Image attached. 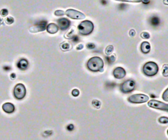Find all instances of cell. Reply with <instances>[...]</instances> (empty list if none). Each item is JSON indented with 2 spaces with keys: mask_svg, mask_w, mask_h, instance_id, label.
Returning a JSON list of instances; mask_svg holds the SVG:
<instances>
[{
  "mask_svg": "<svg viewBox=\"0 0 168 140\" xmlns=\"http://www.w3.org/2000/svg\"><path fill=\"white\" fill-rule=\"evenodd\" d=\"M118 1H126V2H132V3H139L142 2V0H115Z\"/></svg>",
  "mask_w": 168,
  "mask_h": 140,
  "instance_id": "cell-28",
  "label": "cell"
},
{
  "mask_svg": "<svg viewBox=\"0 0 168 140\" xmlns=\"http://www.w3.org/2000/svg\"><path fill=\"white\" fill-rule=\"evenodd\" d=\"M162 98L166 101L168 102V88H167L162 95Z\"/></svg>",
  "mask_w": 168,
  "mask_h": 140,
  "instance_id": "cell-25",
  "label": "cell"
},
{
  "mask_svg": "<svg viewBox=\"0 0 168 140\" xmlns=\"http://www.w3.org/2000/svg\"><path fill=\"white\" fill-rule=\"evenodd\" d=\"M3 24V20L0 18V25H1Z\"/></svg>",
  "mask_w": 168,
  "mask_h": 140,
  "instance_id": "cell-38",
  "label": "cell"
},
{
  "mask_svg": "<svg viewBox=\"0 0 168 140\" xmlns=\"http://www.w3.org/2000/svg\"><path fill=\"white\" fill-rule=\"evenodd\" d=\"M148 105L151 108L156 109H160V110L165 111H168V103H163V102L157 101V100H150L148 103Z\"/></svg>",
  "mask_w": 168,
  "mask_h": 140,
  "instance_id": "cell-6",
  "label": "cell"
},
{
  "mask_svg": "<svg viewBox=\"0 0 168 140\" xmlns=\"http://www.w3.org/2000/svg\"><path fill=\"white\" fill-rule=\"evenodd\" d=\"M78 29L81 35H88L93 31L94 24L90 20H84L78 25Z\"/></svg>",
  "mask_w": 168,
  "mask_h": 140,
  "instance_id": "cell-3",
  "label": "cell"
},
{
  "mask_svg": "<svg viewBox=\"0 0 168 140\" xmlns=\"http://www.w3.org/2000/svg\"><path fill=\"white\" fill-rule=\"evenodd\" d=\"M149 97L143 94H137L131 95L128 98V101L132 103H143L148 102Z\"/></svg>",
  "mask_w": 168,
  "mask_h": 140,
  "instance_id": "cell-5",
  "label": "cell"
},
{
  "mask_svg": "<svg viewBox=\"0 0 168 140\" xmlns=\"http://www.w3.org/2000/svg\"><path fill=\"white\" fill-rule=\"evenodd\" d=\"M92 104L93 105L94 107H95V108L97 109H99L100 107H101V103L100 101H99V100H93L92 101Z\"/></svg>",
  "mask_w": 168,
  "mask_h": 140,
  "instance_id": "cell-19",
  "label": "cell"
},
{
  "mask_svg": "<svg viewBox=\"0 0 168 140\" xmlns=\"http://www.w3.org/2000/svg\"><path fill=\"white\" fill-rule=\"evenodd\" d=\"M141 37H142L143 39H147L150 38V34H149L148 32H144L143 33H141Z\"/></svg>",
  "mask_w": 168,
  "mask_h": 140,
  "instance_id": "cell-23",
  "label": "cell"
},
{
  "mask_svg": "<svg viewBox=\"0 0 168 140\" xmlns=\"http://www.w3.org/2000/svg\"><path fill=\"white\" fill-rule=\"evenodd\" d=\"M64 14H65V12H64L62 10H57V11H55V15L57 16H63Z\"/></svg>",
  "mask_w": 168,
  "mask_h": 140,
  "instance_id": "cell-24",
  "label": "cell"
},
{
  "mask_svg": "<svg viewBox=\"0 0 168 140\" xmlns=\"http://www.w3.org/2000/svg\"><path fill=\"white\" fill-rule=\"evenodd\" d=\"M2 109H3L4 112L9 114L12 113L15 110L14 105L12 103H9V102L4 103L3 105H2Z\"/></svg>",
  "mask_w": 168,
  "mask_h": 140,
  "instance_id": "cell-12",
  "label": "cell"
},
{
  "mask_svg": "<svg viewBox=\"0 0 168 140\" xmlns=\"http://www.w3.org/2000/svg\"><path fill=\"white\" fill-rule=\"evenodd\" d=\"M0 14H1L2 16H6L9 14V11H8L7 9H1V11L0 12Z\"/></svg>",
  "mask_w": 168,
  "mask_h": 140,
  "instance_id": "cell-26",
  "label": "cell"
},
{
  "mask_svg": "<svg viewBox=\"0 0 168 140\" xmlns=\"http://www.w3.org/2000/svg\"><path fill=\"white\" fill-rule=\"evenodd\" d=\"M72 94L73 96H75V97L78 96L79 94H80V91H79V90L74 89L72 91Z\"/></svg>",
  "mask_w": 168,
  "mask_h": 140,
  "instance_id": "cell-29",
  "label": "cell"
},
{
  "mask_svg": "<svg viewBox=\"0 0 168 140\" xmlns=\"http://www.w3.org/2000/svg\"><path fill=\"white\" fill-rule=\"evenodd\" d=\"M164 3L165 5H168V0H164Z\"/></svg>",
  "mask_w": 168,
  "mask_h": 140,
  "instance_id": "cell-37",
  "label": "cell"
},
{
  "mask_svg": "<svg viewBox=\"0 0 168 140\" xmlns=\"http://www.w3.org/2000/svg\"><path fill=\"white\" fill-rule=\"evenodd\" d=\"M159 71V68L156 63L154 62H149L144 65L143 71L145 75L152 77L156 75Z\"/></svg>",
  "mask_w": 168,
  "mask_h": 140,
  "instance_id": "cell-2",
  "label": "cell"
},
{
  "mask_svg": "<svg viewBox=\"0 0 168 140\" xmlns=\"http://www.w3.org/2000/svg\"><path fill=\"white\" fill-rule=\"evenodd\" d=\"M47 22L46 21H40L37 22V24L33 26H31L29 28V31L31 33H37L44 31L46 29Z\"/></svg>",
  "mask_w": 168,
  "mask_h": 140,
  "instance_id": "cell-9",
  "label": "cell"
},
{
  "mask_svg": "<svg viewBox=\"0 0 168 140\" xmlns=\"http://www.w3.org/2000/svg\"><path fill=\"white\" fill-rule=\"evenodd\" d=\"M5 23L9 25L12 24V23L14 22V18H13V17H12V16H8V17L6 18L5 20Z\"/></svg>",
  "mask_w": 168,
  "mask_h": 140,
  "instance_id": "cell-21",
  "label": "cell"
},
{
  "mask_svg": "<svg viewBox=\"0 0 168 140\" xmlns=\"http://www.w3.org/2000/svg\"><path fill=\"white\" fill-rule=\"evenodd\" d=\"M114 51V47L112 45H108L107 47L105 49V53H106V55H110L112 53H113Z\"/></svg>",
  "mask_w": 168,
  "mask_h": 140,
  "instance_id": "cell-17",
  "label": "cell"
},
{
  "mask_svg": "<svg viewBox=\"0 0 168 140\" xmlns=\"http://www.w3.org/2000/svg\"><path fill=\"white\" fill-rule=\"evenodd\" d=\"M87 47L89 49H94L95 47V45L93 43H88L87 45Z\"/></svg>",
  "mask_w": 168,
  "mask_h": 140,
  "instance_id": "cell-33",
  "label": "cell"
},
{
  "mask_svg": "<svg viewBox=\"0 0 168 140\" xmlns=\"http://www.w3.org/2000/svg\"><path fill=\"white\" fill-rule=\"evenodd\" d=\"M57 23H58V25H57L58 28H60L61 30H67L70 25V22L69 20H68L67 18H65L58 19Z\"/></svg>",
  "mask_w": 168,
  "mask_h": 140,
  "instance_id": "cell-10",
  "label": "cell"
},
{
  "mask_svg": "<svg viewBox=\"0 0 168 140\" xmlns=\"http://www.w3.org/2000/svg\"><path fill=\"white\" fill-rule=\"evenodd\" d=\"M74 128V125L72 124H69V125L67 126V130H69V131H72V130H73Z\"/></svg>",
  "mask_w": 168,
  "mask_h": 140,
  "instance_id": "cell-32",
  "label": "cell"
},
{
  "mask_svg": "<svg viewBox=\"0 0 168 140\" xmlns=\"http://www.w3.org/2000/svg\"><path fill=\"white\" fill-rule=\"evenodd\" d=\"M60 49L63 51H68L72 49V46L70 43L68 42H64L60 44Z\"/></svg>",
  "mask_w": 168,
  "mask_h": 140,
  "instance_id": "cell-16",
  "label": "cell"
},
{
  "mask_svg": "<svg viewBox=\"0 0 168 140\" xmlns=\"http://www.w3.org/2000/svg\"><path fill=\"white\" fill-rule=\"evenodd\" d=\"M141 50L144 54H148L151 51V45L147 41H144L141 45Z\"/></svg>",
  "mask_w": 168,
  "mask_h": 140,
  "instance_id": "cell-14",
  "label": "cell"
},
{
  "mask_svg": "<svg viewBox=\"0 0 168 140\" xmlns=\"http://www.w3.org/2000/svg\"><path fill=\"white\" fill-rule=\"evenodd\" d=\"M151 22H152V24H153L154 26H156L159 24V19L157 17L152 18Z\"/></svg>",
  "mask_w": 168,
  "mask_h": 140,
  "instance_id": "cell-27",
  "label": "cell"
},
{
  "mask_svg": "<svg viewBox=\"0 0 168 140\" xmlns=\"http://www.w3.org/2000/svg\"><path fill=\"white\" fill-rule=\"evenodd\" d=\"M135 33H136V32H135V30H133V29H131V30L129 31V35H130L131 37H134L135 35Z\"/></svg>",
  "mask_w": 168,
  "mask_h": 140,
  "instance_id": "cell-31",
  "label": "cell"
},
{
  "mask_svg": "<svg viewBox=\"0 0 168 140\" xmlns=\"http://www.w3.org/2000/svg\"><path fill=\"white\" fill-rule=\"evenodd\" d=\"M158 121H159V123H162V124H167L168 123V119L166 117H162L160 118Z\"/></svg>",
  "mask_w": 168,
  "mask_h": 140,
  "instance_id": "cell-22",
  "label": "cell"
},
{
  "mask_svg": "<svg viewBox=\"0 0 168 140\" xmlns=\"http://www.w3.org/2000/svg\"><path fill=\"white\" fill-rule=\"evenodd\" d=\"M135 88V82L133 80H128L122 84L120 86L121 91L123 93L127 94L132 92Z\"/></svg>",
  "mask_w": 168,
  "mask_h": 140,
  "instance_id": "cell-8",
  "label": "cell"
},
{
  "mask_svg": "<svg viewBox=\"0 0 168 140\" xmlns=\"http://www.w3.org/2000/svg\"><path fill=\"white\" fill-rule=\"evenodd\" d=\"M65 14L72 19L83 20L85 18V15L83 13L75 9H68L65 12Z\"/></svg>",
  "mask_w": 168,
  "mask_h": 140,
  "instance_id": "cell-7",
  "label": "cell"
},
{
  "mask_svg": "<svg viewBox=\"0 0 168 140\" xmlns=\"http://www.w3.org/2000/svg\"><path fill=\"white\" fill-rule=\"evenodd\" d=\"M83 45H82V44H80V45H79L77 47L76 49H77V50H81V49H83Z\"/></svg>",
  "mask_w": 168,
  "mask_h": 140,
  "instance_id": "cell-35",
  "label": "cell"
},
{
  "mask_svg": "<svg viewBox=\"0 0 168 140\" xmlns=\"http://www.w3.org/2000/svg\"><path fill=\"white\" fill-rule=\"evenodd\" d=\"M114 77L118 79H123L126 77V71L122 67H118L114 69L113 71Z\"/></svg>",
  "mask_w": 168,
  "mask_h": 140,
  "instance_id": "cell-11",
  "label": "cell"
},
{
  "mask_svg": "<svg viewBox=\"0 0 168 140\" xmlns=\"http://www.w3.org/2000/svg\"><path fill=\"white\" fill-rule=\"evenodd\" d=\"M10 77H11V79H12V80H14V79H15V78H16V74L14 73H12L11 74V75H10Z\"/></svg>",
  "mask_w": 168,
  "mask_h": 140,
  "instance_id": "cell-34",
  "label": "cell"
},
{
  "mask_svg": "<svg viewBox=\"0 0 168 140\" xmlns=\"http://www.w3.org/2000/svg\"><path fill=\"white\" fill-rule=\"evenodd\" d=\"M142 2L145 4H147L150 2V0H142Z\"/></svg>",
  "mask_w": 168,
  "mask_h": 140,
  "instance_id": "cell-36",
  "label": "cell"
},
{
  "mask_svg": "<svg viewBox=\"0 0 168 140\" xmlns=\"http://www.w3.org/2000/svg\"><path fill=\"white\" fill-rule=\"evenodd\" d=\"M26 87L23 84L18 83L14 86V90H13V94L14 98L17 100H22L26 96Z\"/></svg>",
  "mask_w": 168,
  "mask_h": 140,
  "instance_id": "cell-4",
  "label": "cell"
},
{
  "mask_svg": "<svg viewBox=\"0 0 168 140\" xmlns=\"http://www.w3.org/2000/svg\"><path fill=\"white\" fill-rule=\"evenodd\" d=\"M116 58H115V55H112L110 56V57L109 58V60H108V62H109V63H113L115 61Z\"/></svg>",
  "mask_w": 168,
  "mask_h": 140,
  "instance_id": "cell-30",
  "label": "cell"
},
{
  "mask_svg": "<svg viewBox=\"0 0 168 140\" xmlns=\"http://www.w3.org/2000/svg\"><path fill=\"white\" fill-rule=\"evenodd\" d=\"M46 29L48 33H51V34H55L58 31V26L55 23H51V24L47 25Z\"/></svg>",
  "mask_w": 168,
  "mask_h": 140,
  "instance_id": "cell-13",
  "label": "cell"
},
{
  "mask_svg": "<svg viewBox=\"0 0 168 140\" xmlns=\"http://www.w3.org/2000/svg\"><path fill=\"white\" fill-rule=\"evenodd\" d=\"M74 29H71L69 32H67L64 35V37L66 39H72L74 37Z\"/></svg>",
  "mask_w": 168,
  "mask_h": 140,
  "instance_id": "cell-18",
  "label": "cell"
},
{
  "mask_svg": "<svg viewBox=\"0 0 168 140\" xmlns=\"http://www.w3.org/2000/svg\"><path fill=\"white\" fill-rule=\"evenodd\" d=\"M163 75L164 77H167L168 76V66L167 64H165L163 66V72H162Z\"/></svg>",
  "mask_w": 168,
  "mask_h": 140,
  "instance_id": "cell-20",
  "label": "cell"
},
{
  "mask_svg": "<svg viewBox=\"0 0 168 140\" xmlns=\"http://www.w3.org/2000/svg\"><path fill=\"white\" fill-rule=\"evenodd\" d=\"M87 68L93 72L102 71L104 67V62L103 59L99 56H94L89 60L87 64Z\"/></svg>",
  "mask_w": 168,
  "mask_h": 140,
  "instance_id": "cell-1",
  "label": "cell"
},
{
  "mask_svg": "<svg viewBox=\"0 0 168 140\" xmlns=\"http://www.w3.org/2000/svg\"><path fill=\"white\" fill-rule=\"evenodd\" d=\"M17 67L20 70H26L28 67V62L26 59H21L18 62Z\"/></svg>",
  "mask_w": 168,
  "mask_h": 140,
  "instance_id": "cell-15",
  "label": "cell"
}]
</instances>
